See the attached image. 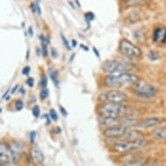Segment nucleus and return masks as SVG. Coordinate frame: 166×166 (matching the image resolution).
<instances>
[{
  "mask_svg": "<svg viewBox=\"0 0 166 166\" xmlns=\"http://www.w3.org/2000/svg\"><path fill=\"white\" fill-rule=\"evenodd\" d=\"M138 81V77L130 72L109 74L105 78V85L110 89H119L125 86L135 85Z\"/></svg>",
  "mask_w": 166,
  "mask_h": 166,
  "instance_id": "obj_1",
  "label": "nucleus"
},
{
  "mask_svg": "<svg viewBox=\"0 0 166 166\" xmlns=\"http://www.w3.org/2000/svg\"><path fill=\"white\" fill-rule=\"evenodd\" d=\"M98 112L100 117H123L130 114V109L123 104L104 103L98 107Z\"/></svg>",
  "mask_w": 166,
  "mask_h": 166,
  "instance_id": "obj_2",
  "label": "nucleus"
},
{
  "mask_svg": "<svg viewBox=\"0 0 166 166\" xmlns=\"http://www.w3.org/2000/svg\"><path fill=\"white\" fill-rule=\"evenodd\" d=\"M132 68H133L132 64L118 60H108L105 61L102 65L103 70L109 74H119V73L128 72Z\"/></svg>",
  "mask_w": 166,
  "mask_h": 166,
  "instance_id": "obj_3",
  "label": "nucleus"
},
{
  "mask_svg": "<svg viewBox=\"0 0 166 166\" xmlns=\"http://www.w3.org/2000/svg\"><path fill=\"white\" fill-rule=\"evenodd\" d=\"M148 142L143 138V139H138V140H135V141H120L117 142L114 144L113 146V150L116 152L118 153H122V152H125V151H129L131 150H136V149H140L143 147H145L147 145Z\"/></svg>",
  "mask_w": 166,
  "mask_h": 166,
  "instance_id": "obj_4",
  "label": "nucleus"
},
{
  "mask_svg": "<svg viewBox=\"0 0 166 166\" xmlns=\"http://www.w3.org/2000/svg\"><path fill=\"white\" fill-rule=\"evenodd\" d=\"M119 52L123 56L130 58H136L141 56L140 49L128 39H122L119 43Z\"/></svg>",
  "mask_w": 166,
  "mask_h": 166,
  "instance_id": "obj_5",
  "label": "nucleus"
},
{
  "mask_svg": "<svg viewBox=\"0 0 166 166\" xmlns=\"http://www.w3.org/2000/svg\"><path fill=\"white\" fill-rule=\"evenodd\" d=\"M158 90L153 85L144 83V82H137L135 84V94L142 98H151L156 96Z\"/></svg>",
  "mask_w": 166,
  "mask_h": 166,
  "instance_id": "obj_6",
  "label": "nucleus"
},
{
  "mask_svg": "<svg viewBox=\"0 0 166 166\" xmlns=\"http://www.w3.org/2000/svg\"><path fill=\"white\" fill-rule=\"evenodd\" d=\"M99 99L105 103H116V104H123L128 100V96L120 91H109L107 92L103 93Z\"/></svg>",
  "mask_w": 166,
  "mask_h": 166,
  "instance_id": "obj_7",
  "label": "nucleus"
},
{
  "mask_svg": "<svg viewBox=\"0 0 166 166\" xmlns=\"http://www.w3.org/2000/svg\"><path fill=\"white\" fill-rule=\"evenodd\" d=\"M127 130H128V128H125V127L120 126V125L111 126V127H108L105 130L104 135H105V137H109V138H122Z\"/></svg>",
  "mask_w": 166,
  "mask_h": 166,
  "instance_id": "obj_8",
  "label": "nucleus"
},
{
  "mask_svg": "<svg viewBox=\"0 0 166 166\" xmlns=\"http://www.w3.org/2000/svg\"><path fill=\"white\" fill-rule=\"evenodd\" d=\"M10 163L11 153L10 147L2 142L0 145V166H10Z\"/></svg>",
  "mask_w": 166,
  "mask_h": 166,
  "instance_id": "obj_9",
  "label": "nucleus"
},
{
  "mask_svg": "<svg viewBox=\"0 0 166 166\" xmlns=\"http://www.w3.org/2000/svg\"><path fill=\"white\" fill-rule=\"evenodd\" d=\"M30 154H31V159L34 165L38 166L43 164L44 159H45V156H44L42 151L38 147H37V146L32 147Z\"/></svg>",
  "mask_w": 166,
  "mask_h": 166,
  "instance_id": "obj_10",
  "label": "nucleus"
},
{
  "mask_svg": "<svg viewBox=\"0 0 166 166\" xmlns=\"http://www.w3.org/2000/svg\"><path fill=\"white\" fill-rule=\"evenodd\" d=\"M143 138H144V134L142 132H140L139 130H130V129L126 130L125 134L122 137V139L125 141H135V140L143 139Z\"/></svg>",
  "mask_w": 166,
  "mask_h": 166,
  "instance_id": "obj_11",
  "label": "nucleus"
},
{
  "mask_svg": "<svg viewBox=\"0 0 166 166\" xmlns=\"http://www.w3.org/2000/svg\"><path fill=\"white\" fill-rule=\"evenodd\" d=\"M161 123H162L161 118L157 117V116H152V117H148V118L144 119V121L140 122L138 126L142 127V128H151V127L158 126V125L161 124Z\"/></svg>",
  "mask_w": 166,
  "mask_h": 166,
  "instance_id": "obj_12",
  "label": "nucleus"
},
{
  "mask_svg": "<svg viewBox=\"0 0 166 166\" xmlns=\"http://www.w3.org/2000/svg\"><path fill=\"white\" fill-rule=\"evenodd\" d=\"M153 40L158 44H165L166 43V28L160 27L155 30L153 34Z\"/></svg>",
  "mask_w": 166,
  "mask_h": 166,
  "instance_id": "obj_13",
  "label": "nucleus"
},
{
  "mask_svg": "<svg viewBox=\"0 0 166 166\" xmlns=\"http://www.w3.org/2000/svg\"><path fill=\"white\" fill-rule=\"evenodd\" d=\"M152 136L156 140L158 141H165L166 140V127L160 126L156 128L152 131Z\"/></svg>",
  "mask_w": 166,
  "mask_h": 166,
  "instance_id": "obj_14",
  "label": "nucleus"
},
{
  "mask_svg": "<svg viewBox=\"0 0 166 166\" xmlns=\"http://www.w3.org/2000/svg\"><path fill=\"white\" fill-rule=\"evenodd\" d=\"M146 159L144 158H133L131 160H129L126 162L123 166H144L146 163Z\"/></svg>",
  "mask_w": 166,
  "mask_h": 166,
  "instance_id": "obj_15",
  "label": "nucleus"
},
{
  "mask_svg": "<svg viewBox=\"0 0 166 166\" xmlns=\"http://www.w3.org/2000/svg\"><path fill=\"white\" fill-rule=\"evenodd\" d=\"M40 39H41V44H42V54L44 56H46L48 55V49H47V46H48V40L46 38H45L43 35H41L40 37Z\"/></svg>",
  "mask_w": 166,
  "mask_h": 166,
  "instance_id": "obj_16",
  "label": "nucleus"
},
{
  "mask_svg": "<svg viewBox=\"0 0 166 166\" xmlns=\"http://www.w3.org/2000/svg\"><path fill=\"white\" fill-rule=\"evenodd\" d=\"M49 74L51 76V78H52V82L54 83V84L57 87L58 84H59V79H58V73H57V71L56 70H54V69H50L49 70Z\"/></svg>",
  "mask_w": 166,
  "mask_h": 166,
  "instance_id": "obj_17",
  "label": "nucleus"
},
{
  "mask_svg": "<svg viewBox=\"0 0 166 166\" xmlns=\"http://www.w3.org/2000/svg\"><path fill=\"white\" fill-rule=\"evenodd\" d=\"M49 96V90L47 88H43L40 91V98L42 100H45Z\"/></svg>",
  "mask_w": 166,
  "mask_h": 166,
  "instance_id": "obj_18",
  "label": "nucleus"
},
{
  "mask_svg": "<svg viewBox=\"0 0 166 166\" xmlns=\"http://www.w3.org/2000/svg\"><path fill=\"white\" fill-rule=\"evenodd\" d=\"M49 116H50L51 119H52V121H54V122H56V121H57V119H58L57 113H56V111L54 109H52V110L50 111V114H49Z\"/></svg>",
  "mask_w": 166,
  "mask_h": 166,
  "instance_id": "obj_19",
  "label": "nucleus"
},
{
  "mask_svg": "<svg viewBox=\"0 0 166 166\" xmlns=\"http://www.w3.org/2000/svg\"><path fill=\"white\" fill-rule=\"evenodd\" d=\"M47 84H48V79H47V77L46 76H42V77H41V79H40V85H41V87H42V89L43 88H46V86H47Z\"/></svg>",
  "mask_w": 166,
  "mask_h": 166,
  "instance_id": "obj_20",
  "label": "nucleus"
},
{
  "mask_svg": "<svg viewBox=\"0 0 166 166\" xmlns=\"http://www.w3.org/2000/svg\"><path fill=\"white\" fill-rule=\"evenodd\" d=\"M23 108H24V103L21 100H17L15 102V109H16V111H20L21 110H23Z\"/></svg>",
  "mask_w": 166,
  "mask_h": 166,
  "instance_id": "obj_21",
  "label": "nucleus"
},
{
  "mask_svg": "<svg viewBox=\"0 0 166 166\" xmlns=\"http://www.w3.org/2000/svg\"><path fill=\"white\" fill-rule=\"evenodd\" d=\"M149 0H130L129 1V4L130 5H137V4H141V3H144L146 2H148Z\"/></svg>",
  "mask_w": 166,
  "mask_h": 166,
  "instance_id": "obj_22",
  "label": "nucleus"
},
{
  "mask_svg": "<svg viewBox=\"0 0 166 166\" xmlns=\"http://www.w3.org/2000/svg\"><path fill=\"white\" fill-rule=\"evenodd\" d=\"M32 115H33L35 117H37V118L39 116V115H40V108H39V106L35 105V106L32 108Z\"/></svg>",
  "mask_w": 166,
  "mask_h": 166,
  "instance_id": "obj_23",
  "label": "nucleus"
},
{
  "mask_svg": "<svg viewBox=\"0 0 166 166\" xmlns=\"http://www.w3.org/2000/svg\"><path fill=\"white\" fill-rule=\"evenodd\" d=\"M61 38H62V40H63V43L65 48H66L67 50H70V49H71V46L70 45V43L68 42V40L66 39V38H65L63 35H61Z\"/></svg>",
  "mask_w": 166,
  "mask_h": 166,
  "instance_id": "obj_24",
  "label": "nucleus"
},
{
  "mask_svg": "<svg viewBox=\"0 0 166 166\" xmlns=\"http://www.w3.org/2000/svg\"><path fill=\"white\" fill-rule=\"evenodd\" d=\"M149 57H150V59L154 61V60H157V59L159 58V54L158 52H151L150 54H149Z\"/></svg>",
  "mask_w": 166,
  "mask_h": 166,
  "instance_id": "obj_25",
  "label": "nucleus"
},
{
  "mask_svg": "<svg viewBox=\"0 0 166 166\" xmlns=\"http://www.w3.org/2000/svg\"><path fill=\"white\" fill-rule=\"evenodd\" d=\"M84 17H85V19L87 21H92L94 19V17H95V16H94V14L92 12H87L84 15Z\"/></svg>",
  "mask_w": 166,
  "mask_h": 166,
  "instance_id": "obj_26",
  "label": "nucleus"
},
{
  "mask_svg": "<svg viewBox=\"0 0 166 166\" xmlns=\"http://www.w3.org/2000/svg\"><path fill=\"white\" fill-rule=\"evenodd\" d=\"M36 136H37V132L36 131H31V134H30V141H31V144H34L35 139H36Z\"/></svg>",
  "mask_w": 166,
  "mask_h": 166,
  "instance_id": "obj_27",
  "label": "nucleus"
},
{
  "mask_svg": "<svg viewBox=\"0 0 166 166\" xmlns=\"http://www.w3.org/2000/svg\"><path fill=\"white\" fill-rule=\"evenodd\" d=\"M26 84L29 87H33L34 85V79L32 77H29L27 80H26Z\"/></svg>",
  "mask_w": 166,
  "mask_h": 166,
  "instance_id": "obj_28",
  "label": "nucleus"
},
{
  "mask_svg": "<svg viewBox=\"0 0 166 166\" xmlns=\"http://www.w3.org/2000/svg\"><path fill=\"white\" fill-rule=\"evenodd\" d=\"M30 71H31V68L29 67V66H25L24 69H23V71H22V73L24 74V75H29V73H30Z\"/></svg>",
  "mask_w": 166,
  "mask_h": 166,
  "instance_id": "obj_29",
  "label": "nucleus"
},
{
  "mask_svg": "<svg viewBox=\"0 0 166 166\" xmlns=\"http://www.w3.org/2000/svg\"><path fill=\"white\" fill-rule=\"evenodd\" d=\"M59 108H60V111L62 112V114H63L64 116H67V114H68V113H67V111H66V110H65L63 106H61V105L59 106Z\"/></svg>",
  "mask_w": 166,
  "mask_h": 166,
  "instance_id": "obj_30",
  "label": "nucleus"
},
{
  "mask_svg": "<svg viewBox=\"0 0 166 166\" xmlns=\"http://www.w3.org/2000/svg\"><path fill=\"white\" fill-rule=\"evenodd\" d=\"M52 56L53 58H56V57H57V52H56V50L54 49V48L52 49Z\"/></svg>",
  "mask_w": 166,
  "mask_h": 166,
  "instance_id": "obj_31",
  "label": "nucleus"
},
{
  "mask_svg": "<svg viewBox=\"0 0 166 166\" xmlns=\"http://www.w3.org/2000/svg\"><path fill=\"white\" fill-rule=\"evenodd\" d=\"M44 117H45V120H46V125H49L50 123H51V117H50V116H48V115H45Z\"/></svg>",
  "mask_w": 166,
  "mask_h": 166,
  "instance_id": "obj_32",
  "label": "nucleus"
},
{
  "mask_svg": "<svg viewBox=\"0 0 166 166\" xmlns=\"http://www.w3.org/2000/svg\"><path fill=\"white\" fill-rule=\"evenodd\" d=\"M80 46H81V48L83 47V49H84V50H85V51H88V50H89V49H88V48H87L86 46H84V45H81Z\"/></svg>",
  "mask_w": 166,
  "mask_h": 166,
  "instance_id": "obj_33",
  "label": "nucleus"
},
{
  "mask_svg": "<svg viewBox=\"0 0 166 166\" xmlns=\"http://www.w3.org/2000/svg\"><path fill=\"white\" fill-rule=\"evenodd\" d=\"M93 52L97 54V56H99V53H98V52L95 48H93Z\"/></svg>",
  "mask_w": 166,
  "mask_h": 166,
  "instance_id": "obj_34",
  "label": "nucleus"
},
{
  "mask_svg": "<svg viewBox=\"0 0 166 166\" xmlns=\"http://www.w3.org/2000/svg\"><path fill=\"white\" fill-rule=\"evenodd\" d=\"M72 44H73V46H76V45H77V42H76V40H72Z\"/></svg>",
  "mask_w": 166,
  "mask_h": 166,
  "instance_id": "obj_35",
  "label": "nucleus"
},
{
  "mask_svg": "<svg viewBox=\"0 0 166 166\" xmlns=\"http://www.w3.org/2000/svg\"><path fill=\"white\" fill-rule=\"evenodd\" d=\"M123 2H125V3H129V1H130V0H123Z\"/></svg>",
  "mask_w": 166,
  "mask_h": 166,
  "instance_id": "obj_36",
  "label": "nucleus"
}]
</instances>
